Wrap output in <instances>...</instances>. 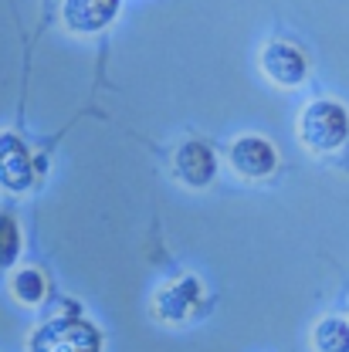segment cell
<instances>
[{"mask_svg":"<svg viewBox=\"0 0 349 352\" xmlns=\"http://www.w3.org/2000/svg\"><path fill=\"white\" fill-rule=\"evenodd\" d=\"M299 139L302 146L315 149V153H329V149H339L349 139V116L339 102H329V98H319V102H308L299 116Z\"/></svg>","mask_w":349,"mask_h":352,"instance_id":"obj_1","label":"cell"},{"mask_svg":"<svg viewBox=\"0 0 349 352\" xmlns=\"http://www.w3.org/2000/svg\"><path fill=\"white\" fill-rule=\"evenodd\" d=\"M315 349L319 352H349V322L346 318H322L315 325Z\"/></svg>","mask_w":349,"mask_h":352,"instance_id":"obj_9","label":"cell"},{"mask_svg":"<svg viewBox=\"0 0 349 352\" xmlns=\"http://www.w3.org/2000/svg\"><path fill=\"white\" fill-rule=\"evenodd\" d=\"M262 68L275 85H285V88L299 85V82L306 78V72H308L302 51L292 47V44H285V41H271L268 47H264Z\"/></svg>","mask_w":349,"mask_h":352,"instance_id":"obj_3","label":"cell"},{"mask_svg":"<svg viewBox=\"0 0 349 352\" xmlns=\"http://www.w3.org/2000/svg\"><path fill=\"white\" fill-rule=\"evenodd\" d=\"M231 166H234L237 173L251 176V179L268 176L275 170V149H271V142L262 139V135H241V139L231 146Z\"/></svg>","mask_w":349,"mask_h":352,"instance_id":"obj_5","label":"cell"},{"mask_svg":"<svg viewBox=\"0 0 349 352\" xmlns=\"http://www.w3.org/2000/svg\"><path fill=\"white\" fill-rule=\"evenodd\" d=\"M14 295L21 298V302H41L44 298V278L38 271H21L17 278H14Z\"/></svg>","mask_w":349,"mask_h":352,"instance_id":"obj_11","label":"cell"},{"mask_svg":"<svg viewBox=\"0 0 349 352\" xmlns=\"http://www.w3.org/2000/svg\"><path fill=\"white\" fill-rule=\"evenodd\" d=\"M173 166H176V176L187 186H207L218 176V160H214V153L204 142H183L176 149Z\"/></svg>","mask_w":349,"mask_h":352,"instance_id":"obj_6","label":"cell"},{"mask_svg":"<svg viewBox=\"0 0 349 352\" xmlns=\"http://www.w3.org/2000/svg\"><path fill=\"white\" fill-rule=\"evenodd\" d=\"M17 254H21V230H17L14 217L0 214V267L14 264Z\"/></svg>","mask_w":349,"mask_h":352,"instance_id":"obj_10","label":"cell"},{"mask_svg":"<svg viewBox=\"0 0 349 352\" xmlns=\"http://www.w3.org/2000/svg\"><path fill=\"white\" fill-rule=\"evenodd\" d=\"M200 305V281L197 278H180L160 288L156 295V315L167 322H183L193 308Z\"/></svg>","mask_w":349,"mask_h":352,"instance_id":"obj_8","label":"cell"},{"mask_svg":"<svg viewBox=\"0 0 349 352\" xmlns=\"http://www.w3.org/2000/svg\"><path fill=\"white\" fill-rule=\"evenodd\" d=\"M34 179V166H31V153L17 135H0V183L7 190H28Z\"/></svg>","mask_w":349,"mask_h":352,"instance_id":"obj_4","label":"cell"},{"mask_svg":"<svg viewBox=\"0 0 349 352\" xmlns=\"http://www.w3.org/2000/svg\"><path fill=\"white\" fill-rule=\"evenodd\" d=\"M119 10V0H65L61 14L65 24L78 34H95L102 31Z\"/></svg>","mask_w":349,"mask_h":352,"instance_id":"obj_7","label":"cell"},{"mask_svg":"<svg viewBox=\"0 0 349 352\" xmlns=\"http://www.w3.org/2000/svg\"><path fill=\"white\" fill-rule=\"evenodd\" d=\"M31 352H102V336L85 318L61 315L31 336Z\"/></svg>","mask_w":349,"mask_h":352,"instance_id":"obj_2","label":"cell"}]
</instances>
